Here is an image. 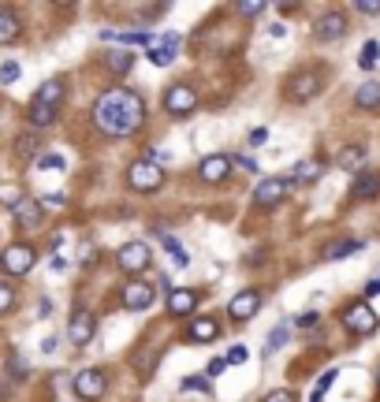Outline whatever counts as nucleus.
<instances>
[{
  "mask_svg": "<svg viewBox=\"0 0 380 402\" xmlns=\"http://www.w3.org/2000/svg\"><path fill=\"white\" fill-rule=\"evenodd\" d=\"M142 119H146L142 97H138L135 90H127V86L108 90L101 101H97V108H93V123H97V130L108 134V138H127V134H135V130L142 127Z\"/></svg>",
  "mask_w": 380,
  "mask_h": 402,
  "instance_id": "f257e3e1",
  "label": "nucleus"
},
{
  "mask_svg": "<svg viewBox=\"0 0 380 402\" xmlns=\"http://www.w3.org/2000/svg\"><path fill=\"white\" fill-rule=\"evenodd\" d=\"M127 187L138 190V194H153V190L165 187V171H160L149 157L146 160H135V164L127 168Z\"/></svg>",
  "mask_w": 380,
  "mask_h": 402,
  "instance_id": "f03ea898",
  "label": "nucleus"
},
{
  "mask_svg": "<svg viewBox=\"0 0 380 402\" xmlns=\"http://www.w3.org/2000/svg\"><path fill=\"white\" fill-rule=\"evenodd\" d=\"M34 265H38V249L26 246V242H12V246L0 249V268H4L8 276H26Z\"/></svg>",
  "mask_w": 380,
  "mask_h": 402,
  "instance_id": "7ed1b4c3",
  "label": "nucleus"
},
{
  "mask_svg": "<svg viewBox=\"0 0 380 402\" xmlns=\"http://www.w3.org/2000/svg\"><path fill=\"white\" fill-rule=\"evenodd\" d=\"M321 71H298V75H291L287 79V101H295V105H306L313 101V97L321 93Z\"/></svg>",
  "mask_w": 380,
  "mask_h": 402,
  "instance_id": "20e7f679",
  "label": "nucleus"
},
{
  "mask_svg": "<svg viewBox=\"0 0 380 402\" xmlns=\"http://www.w3.org/2000/svg\"><path fill=\"white\" fill-rule=\"evenodd\" d=\"M116 265L123 268L127 276H138V272H146V268L153 265V254H149L146 242H127V246H119Z\"/></svg>",
  "mask_w": 380,
  "mask_h": 402,
  "instance_id": "39448f33",
  "label": "nucleus"
},
{
  "mask_svg": "<svg viewBox=\"0 0 380 402\" xmlns=\"http://www.w3.org/2000/svg\"><path fill=\"white\" fill-rule=\"evenodd\" d=\"M105 391H108V376L101 369H82V373L75 376V395L82 402H101Z\"/></svg>",
  "mask_w": 380,
  "mask_h": 402,
  "instance_id": "423d86ee",
  "label": "nucleus"
},
{
  "mask_svg": "<svg viewBox=\"0 0 380 402\" xmlns=\"http://www.w3.org/2000/svg\"><path fill=\"white\" fill-rule=\"evenodd\" d=\"M343 324H347V332H354V335H373L377 332V313L369 309V302H351V306L343 309Z\"/></svg>",
  "mask_w": 380,
  "mask_h": 402,
  "instance_id": "0eeeda50",
  "label": "nucleus"
},
{
  "mask_svg": "<svg viewBox=\"0 0 380 402\" xmlns=\"http://www.w3.org/2000/svg\"><path fill=\"white\" fill-rule=\"evenodd\" d=\"M157 302V291H153V284H142V279H131L123 291H119V306L123 309H131V313H142V309H149Z\"/></svg>",
  "mask_w": 380,
  "mask_h": 402,
  "instance_id": "6e6552de",
  "label": "nucleus"
},
{
  "mask_svg": "<svg viewBox=\"0 0 380 402\" xmlns=\"http://www.w3.org/2000/svg\"><path fill=\"white\" fill-rule=\"evenodd\" d=\"M194 108H198V93H194L190 86L176 82V86H168V90H165V112L168 116H190Z\"/></svg>",
  "mask_w": 380,
  "mask_h": 402,
  "instance_id": "1a4fd4ad",
  "label": "nucleus"
},
{
  "mask_svg": "<svg viewBox=\"0 0 380 402\" xmlns=\"http://www.w3.org/2000/svg\"><path fill=\"white\" fill-rule=\"evenodd\" d=\"M261 309V291H238V295L227 302V317H231L235 324H246L250 317H254V313Z\"/></svg>",
  "mask_w": 380,
  "mask_h": 402,
  "instance_id": "9d476101",
  "label": "nucleus"
},
{
  "mask_svg": "<svg viewBox=\"0 0 380 402\" xmlns=\"http://www.w3.org/2000/svg\"><path fill=\"white\" fill-rule=\"evenodd\" d=\"M93 332H97V317L90 309H75L71 313V324H68V339L75 343V346H86L93 339Z\"/></svg>",
  "mask_w": 380,
  "mask_h": 402,
  "instance_id": "9b49d317",
  "label": "nucleus"
},
{
  "mask_svg": "<svg viewBox=\"0 0 380 402\" xmlns=\"http://www.w3.org/2000/svg\"><path fill=\"white\" fill-rule=\"evenodd\" d=\"M291 194V183L287 179H261L254 187V205H261V209H268V205H280Z\"/></svg>",
  "mask_w": 380,
  "mask_h": 402,
  "instance_id": "f8f14e48",
  "label": "nucleus"
},
{
  "mask_svg": "<svg viewBox=\"0 0 380 402\" xmlns=\"http://www.w3.org/2000/svg\"><path fill=\"white\" fill-rule=\"evenodd\" d=\"M231 168H235V160H231V157L216 153V157H205L202 164H198V176H202L205 183H224L227 176H231Z\"/></svg>",
  "mask_w": 380,
  "mask_h": 402,
  "instance_id": "ddd939ff",
  "label": "nucleus"
},
{
  "mask_svg": "<svg viewBox=\"0 0 380 402\" xmlns=\"http://www.w3.org/2000/svg\"><path fill=\"white\" fill-rule=\"evenodd\" d=\"M313 34H317V41H340L347 34V19L343 12H328L317 19V26H313Z\"/></svg>",
  "mask_w": 380,
  "mask_h": 402,
  "instance_id": "4468645a",
  "label": "nucleus"
},
{
  "mask_svg": "<svg viewBox=\"0 0 380 402\" xmlns=\"http://www.w3.org/2000/svg\"><path fill=\"white\" fill-rule=\"evenodd\" d=\"M202 302L198 291H190V287H179V291H172L168 295V313L172 317H187V313H194V306Z\"/></svg>",
  "mask_w": 380,
  "mask_h": 402,
  "instance_id": "2eb2a0df",
  "label": "nucleus"
},
{
  "mask_svg": "<svg viewBox=\"0 0 380 402\" xmlns=\"http://www.w3.org/2000/svg\"><path fill=\"white\" fill-rule=\"evenodd\" d=\"M380 194V171H358L354 187H351V198L354 201H369Z\"/></svg>",
  "mask_w": 380,
  "mask_h": 402,
  "instance_id": "dca6fc26",
  "label": "nucleus"
},
{
  "mask_svg": "<svg viewBox=\"0 0 380 402\" xmlns=\"http://www.w3.org/2000/svg\"><path fill=\"white\" fill-rule=\"evenodd\" d=\"M216 335H220V324L213 317H198V320H190V328H187V343H213Z\"/></svg>",
  "mask_w": 380,
  "mask_h": 402,
  "instance_id": "f3484780",
  "label": "nucleus"
},
{
  "mask_svg": "<svg viewBox=\"0 0 380 402\" xmlns=\"http://www.w3.org/2000/svg\"><path fill=\"white\" fill-rule=\"evenodd\" d=\"M12 212H15V227H23V231H26V227H38L41 224V212H45V209H41V201H26L23 198Z\"/></svg>",
  "mask_w": 380,
  "mask_h": 402,
  "instance_id": "a211bd4d",
  "label": "nucleus"
},
{
  "mask_svg": "<svg viewBox=\"0 0 380 402\" xmlns=\"http://www.w3.org/2000/svg\"><path fill=\"white\" fill-rule=\"evenodd\" d=\"M23 34V23H19V15L12 8H0V45H12Z\"/></svg>",
  "mask_w": 380,
  "mask_h": 402,
  "instance_id": "6ab92c4d",
  "label": "nucleus"
},
{
  "mask_svg": "<svg viewBox=\"0 0 380 402\" xmlns=\"http://www.w3.org/2000/svg\"><path fill=\"white\" fill-rule=\"evenodd\" d=\"M60 101H63V82H60V79H49V82H41V86H38V93H34V105L60 108Z\"/></svg>",
  "mask_w": 380,
  "mask_h": 402,
  "instance_id": "aec40b11",
  "label": "nucleus"
},
{
  "mask_svg": "<svg viewBox=\"0 0 380 402\" xmlns=\"http://www.w3.org/2000/svg\"><path fill=\"white\" fill-rule=\"evenodd\" d=\"M176 49H179V34H165L157 49H149V60L157 63V68H168L172 60H176Z\"/></svg>",
  "mask_w": 380,
  "mask_h": 402,
  "instance_id": "412c9836",
  "label": "nucleus"
},
{
  "mask_svg": "<svg viewBox=\"0 0 380 402\" xmlns=\"http://www.w3.org/2000/svg\"><path fill=\"white\" fill-rule=\"evenodd\" d=\"M354 105L362 108V112H377V108H380V82H362V86H358Z\"/></svg>",
  "mask_w": 380,
  "mask_h": 402,
  "instance_id": "4be33fe9",
  "label": "nucleus"
},
{
  "mask_svg": "<svg viewBox=\"0 0 380 402\" xmlns=\"http://www.w3.org/2000/svg\"><path fill=\"white\" fill-rule=\"evenodd\" d=\"M56 116H60V108H49V105H34V101H30V112H26L30 127H52V123H56Z\"/></svg>",
  "mask_w": 380,
  "mask_h": 402,
  "instance_id": "5701e85b",
  "label": "nucleus"
},
{
  "mask_svg": "<svg viewBox=\"0 0 380 402\" xmlns=\"http://www.w3.org/2000/svg\"><path fill=\"white\" fill-rule=\"evenodd\" d=\"M321 171H324L321 160H298V164L291 168V176H295L298 183H317V179H321Z\"/></svg>",
  "mask_w": 380,
  "mask_h": 402,
  "instance_id": "b1692460",
  "label": "nucleus"
},
{
  "mask_svg": "<svg viewBox=\"0 0 380 402\" xmlns=\"http://www.w3.org/2000/svg\"><path fill=\"white\" fill-rule=\"evenodd\" d=\"M105 41H119V45H153V34L138 30V34H116V30H101Z\"/></svg>",
  "mask_w": 380,
  "mask_h": 402,
  "instance_id": "393cba45",
  "label": "nucleus"
},
{
  "mask_svg": "<svg viewBox=\"0 0 380 402\" xmlns=\"http://www.w3.org/2000/svg\"><path fill=\"white\" fill-rule=\"evenodd\" d=\"M354 249H362V238H340V242L324 246V261H340L347 254H354Z\"/></svg>",
  "mask_w": 380,
  "mask_h": 402,
  "instance_id": "a878e982",
  "label": "nucleus"
},
{
  "mask_svg": "<svg viewBox=\"0 0 380 402\" xmlns=\"http://www.w3.org/2000/svg\"><path fill=\"white\" fill-rule=\"evenodd\" d=\"M105 63H108V71L127 75V71H131V63H135V56L127 49H116V52H108V56H105Z\"/></svg>",
  "mask_w": 380,
  "mask_h": 402,
  "instance_id": "bb28decb",
  "label": "nucleus"
},
{
  "mask_svg": "<svg viewBox=\"0 0 380 402\" xmlns=\"http://www.w3.org/2000/svg\"><path fill=\"white\" fill-rule=\"evenodd\" d=\"M362 160H365V146H347L343 153L335 157V164H340V168H347V171H354L358 164H362Z\"/></svg>",
  "mask_w": 380,
  "mask_h": 402,
  "instance_id": "cd10ccee",
  "label": "nucleus"
},
{
  "mask_svg": "<svg viewBox=\"0 0 380 402\" xmlns=\"http://www.w3.org/2000/svg\"><path fill=\"white\" fill-rule=\"evenodd\" d=\"M157 235H160V246H165L168 254H172V261H176L179 268H187V265H190L187 249H183V246H179V242H176V238H172V235H165V231H157Z\"/></svg>",
  "mask_w": 380,
  "mask_h": 402,
  "instance_id": "c85d7f7f",
  "label": "nucleus"
},
{
  "mask_svg": "<svg viewBox=\"0 0 380 402\" xmlns=\"http://www.w3.org/2000/svg\"><path fill=\"white\" fill-rule=\"evenodd\" d=\"M377 60H380V41H365L362 45V56H358V68H377Z\"/></svg>",
  "mask_w": 380,
  "mask_h": 402,
  "instance_id": "c756f323",
  "label": "nucleus"
},
{
  "mask_svg": "<svg viewBox=\"0 0 380 402\" xmlns=\"http://www.w3.org/2000/svg\"><path fill=\"white\" fill-rule=\"evenodd\" d=\"M287 335H291V328H287V324H276V332H273V335H268V339H265V354L280 350V346L287 343Z\"/></svg>",
  "mask_w": 380,
  "mask_h": 402,
  "instance_id": "7c9ffc66",
  "label": "nucleus"
},
{
  "mask_svg": "<svg viewBox=\"0 0 380 402\" xmlns=\"http://www.w3.org/2000/svg\"><path fill=\"white\" fill-rule=\"evenodd\" d=\"M224 362H227V365H246V362H250V350L238 343V346H231V350L224 354Z\"/></svg>",
  "mask_w": 380,
  "mask_h": 402,
  "instance_id": "2f4dec72",
  "label": "nucleus"
},
{
  "mask_svg": "<svg viewBox=\"0 0 380 402\" xmlns=\"http://www.w3.org/2000/svg\"><path fill=\"white\" fill-rule=\"evenodd\" d=\"M15 79H19V63H15V60H4V63H0V82L12 86Z\"/></svg>",
  "mask_w": 380,
  "mask_h": 402,
  "instance_id": "473e14b6",
  "label": "nucleus"
},
{
  "mask_svg": "<svg viewBox=\"0 0 380 402\" xmlns=\"http://www.w3.org/2000/svg\"><path fill=\"white\" fill-rule=\"evenodd\" d=\"M179 387L183 391H205V395H209V376H187Z\"/></svg>",
  "mask_w": 380,
  "mask_h": 402,
  "instance_id": "72a5a7b5",
  "label": "nucleus"
},
{
  "mask_svg": "<svg viewBox=\"0 0 380 402\" xmlns=\"http://www.w3.org/2000/svg\"><path fill=\"white\" fill-rule=\"evenodd\" d=\"M15 309V291L8 284H0V313H12Z\"/></svg>",
  "mask_w": 380,
  "mask_h": 402,
  "instance_id": "f704fd0d",
  "label": "nucleus"
},
{
  "mask_svg": "<svg viewBox=\"0 0 380 402\" xmlns=\"http://www.w3.org/2000/svg\"><path fill=\"white\" fill-rule=\"evenodd\" d=\"M15 146H19V157H23V160L38 153V142H34V138H26V134H19V138H15Z\"/></svg>",
  "mask_w": 380,
  "mask_h": 402,
  "instance_id": "c9c22d12",
  "label": "nucleus"
},
{
  "mask_svg": "<svg viewBox=\"0 0 380 402\" xmlns=\"http://www.w3.org/2000/svg\"><path fill=\"white\" fill-rule=\"evenodd\" d=\"M63 164H68V160H63L60 153H45V157H38V168H60V171H63Z\"/></svg>",
  "mask_w": 380,
  "mask_h": 402,
  "instance_id": "e433bc0d",
  "label": "nucleus"
},
{
  "mask_svg": "<svg viewBox=\"0 0 380 402\" xmlns=\"http://www.w3.org/2000/svg\"><path fill=\"white\" fill-rule=\"evenodd\" d=\"M265 402H295V391H287V387H280V391H268Z\"/></svg>",
  "mask_w": 380,
  "mask_h": 402,
  "instance_id": "4c0bfd02",
  "label": "nucleus"
},
{
  "mask_svg": "<svg viewBox=\"0 0 380 402\" xmlns=\"http://www.w3.org/2000/svg\"><path fill=\"white\" fill-rule=\"evenodd\" d=\"M8 373H12V376H26L30 369H26V362H23V357H12V362H8Z\"/></svg>",
  "mask_w": 380,
  "mask_h": 402,
  "instance_id": "58836bf2",
  "label": "nucleus"
},
{
  "mask_svg": "<svg viewBox=\"0 0 380 402\" xmlns=\"http://www.w3.org/2000/svg\"><path fill=\"white\" fill-rule=\"evenodd\" d=\"M63 205V194H45V198H41V209H60Z\"/></svg>",
  "mask_w": 380,
  "mask_h": 402,
  "instance_id": "ea45409f",
  "label": "nucleus"
},
{
  "mask_svg": "<svg viewBox=\"0 0 380 402\" xmlns=\"http://www.w3.org/2000/svg\"><path fill=\"white\" fill-rule=\"evenodd\" d=\"M358 12H362V15H380V0H362Z\"/></svg>",
  "mask_w": 380,
  "mask_h": 402,
  "instance_id": "a19ab883",
  "label": "nucleus"
},
{
  "mask_svg": "<svg viewBox=\"0 0 380 402\" xmlns=\"http://www.w3.org/2000/svg\"><path fill=\"white\" fill-rule=\"evenodd\" d=\"M238 12H243V15H261L265 4H238Z\"/></svg>",
  "mask_w": 380,
  "mask_h": 402,
  "instance_id": "79ce46f5",
  "label": "nucleus"
},
{
  "mask_svg": "<svg viewBox=\"0 0 380 402\" xmlns=\"http://www.w3.org/2000/svg\"><path fill=\"white\" fill-rule=\"evenodd\" d=\"M93 257H97V249H93V246H82V254H79V261H82L86 268H90V261H93Z\"/></svg>",
  "mask_w": 380,
  "mask_h": 402,
  "instance_id": "37998d69",
  "label": "nucleus"
},
{
  "mask_svg": "<svg viewBox=\"0 0 380 402\" xmlns=\"http://www.w3.org/2000/svg\"><path fill=\"white\" fill-rule=\"evenodd\" d=\"M313 324H317V313H302L298 317V328H313Z\"/></svg>",
  "mask_w": 380,
  "mask_h": 402,
  "instance_id": "c03bdc74",
  "label": "nucleus"
},
{
  "mask_svg": "<svg viewBox=\"0 0 380 402\" xmlns=\"http://www.w3.org/2000/svg\"><path fill=\"white\" fill-rule=\"evenodd\" d=\"M224 369H227V362H224V357H216V362L209 365V376H220V373H224Z\"/></svg>",
  "mask_w": 380,
  "mask_h": 402,
  "instance_id": "a18cd8bd",
  "label": "nucleus"
},
{
  "mask_svg": "<svg viewBox=\"0 0 380 402\" xmlns=\"http://www.w3.org/2000/svg\"><path fill=\"white\" fill-rule=\"evenodd\" d=\"M265 138H268V130H265V127H257V130H254V134H250V142H254V146H261V142H265Z\"/></svg>",
  "mask_w": 380,
  "mask_h": 402,
  "instance_id": "49530a36",
  "label": "nucleus"
},
{
  "mask_svg": "<svg viewBox=\"0 0 380 402\" xmlns=\"http://www.w3.org/2000/svg\"><path fill=\"white\" fill-rule=\"evenodd\" d=\"M49 265H52V272H63V268H68V261H63V257L56 254V257H52V261H49Z\"/></svg>",
  "mask_w": 380,
  "mask_h": 402,
  "instance_id": "de8ad7c7",
  "label": "nucleus"
},
{
  "mask_svg": "<svg viewBox=\"0 0 380 402\" xmlns=\"http://www.w3.org/2000/svg\"><path fill=\"white\" fill-rule=\"evenodd\" d=\"M235 164H238V168H243V171H254V160H250V157H238V160H235Z\"/></svg>",
  "mask_w": 380,
  "mask_h": 402,
  "instance_id": "09e8293b",
  "label": "nucleus"
},
{
  "mask_svg": "<svg viewBox=\"0 0 380 402\" xmlns=\"http://www.w3.org/2000/svg\"><path fill=\"white\" fill-rule=\"evenodd\" d=\"M268 30H273V38H284V34H287V26H284V23H273Z\"/></svg>",
  "mask_w": 380,
  "mask_h": 402,
  "instance_id": "8fccbe9b",
  "label": "nucleus"
},
{
  "mask_svg": "<svg viewBox=\"0 0 380 402\" xmlns=\"http://www.w3.org/2000/svg\"><path fill=\"white\" fill-rule=\"evenodd\" d=\"M377 384H380V373H377Z\"/></svg>",
  "mask_w": 380,
  "mask_h": 402,
  "instance_id": "3c124183",
  "label": "nucleus"
}]
</instances>
